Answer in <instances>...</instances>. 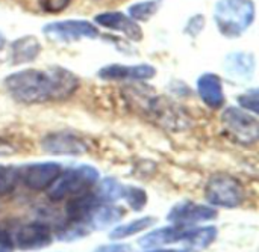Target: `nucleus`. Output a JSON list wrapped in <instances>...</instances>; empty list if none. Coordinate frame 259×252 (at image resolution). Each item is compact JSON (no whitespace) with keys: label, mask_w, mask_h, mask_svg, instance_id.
Instances as JSON below:
<instances>
[{"label":"nucleus","mask_w":259,"mask_h":252,"mask_svg":"<svg viewBox=\"0 0 259 252\" xmlns=\"http://www.w3.org/2000/svg\"><path fill=\"white\" fill-rule=\"evenodd\" d=\"M5 86L17 101L38 104L71 97L79 88V79L71 71L61 67L49 70L30 68L8 76Z\"/></svg>","instance_id":"obj_1"},{"label":"nucleus","mask_w":259,"mask_h":252,"mask_svg":"<svg viewBox=\"0 0 259 252\" xmlns=\"http://www.w3.org/2000/svg\"><path fill=\"white\" fill-rule=\"evenodd\" d=\"M217 237L215 227H203V228H187L181 225L165 227L155 231L147 233L140 239V246L146 249H155L161 246H167L171 243L182 242L191 252L203 251L212 245Z\"/></svg>","instance_id":"obj_2"},{"label":"nucleus","mask_w":259,"mask_h":252,"mask_svg":"<svg viewBox=\"0 0 259 252\" xmlns=\"http://www.w3.org/2000/svg\"><path fill=\"white\" fill-rule=\"evenodd\" d=\"M214 18L223 36L237 38L253 23L255 3L252 0H219Z\"/></svg>","instance_id":"obj_3"},{"label":"nucleus","mask_w":259,"mask_h":252,"mask_svg":"<svg viewBox=\"0 0 259 252\" xmlns=\"http://www.w3.org/2000/svg\"><path fill=\"white\" fill-rule=\"evenodd\" d=\"M99 180V172L93 166H77L61 171L56 180L47 189L52 201H62L68 197H76L87 192Z\"/></svg>","instance_id":"obj_4"},{"label":"nucleus","mask_w":259,"mask_h":252,"mask_svg":"<svg viewBox=\"0 0 259 252\" xmlns=\"http://www.w3.org/2000/svg\"><path fill=\"white\" fill-rule=\"evenodd\" d=\"M205 197L211 206L223 209H235L244 201V187L235 177L229 174H214L205 187Z\"/></svg>","instance_id":"obj_5"},{"label":"nucleus","mask_w":259,"mask_h":252,"mask_svg":"<svg viewBox=\"0 0 259 252\" xmlns=\"http://www.w3.org/2000/svg\"><path fill=\"white\" fill-rule=\"evenodd\" d=\"M223 127L228 133V136L232 138L234 142L249 147L256 144L259 136L258 119L247 112L237 109V107H228L222 115Z\"/></svg>","instance_id":"obj_6"},{"label":"nucleus","mask_w":259,"mask_h":252,"mask_svg":"<svg viewBox=\"0 0 259 252\" xmlns=\"http://www.w3.org/2000/svg\"><path fill=\"white\" fill-rule=\"evenodd\" d=\"M14 246L21 251H38L52 245L53 234L50 228L41 222H30L18 227L12 236Z\"/></svg>","instance_id":"obj_7"},{"label":"nucleus","mask_w":259,"mask_h":252,"mask_svg":"<svg viewBox=\"0 0 259 252\" xmlns=\"http://www.w3.org/2000/svg\"><path fill=\"white\" fill-rule=\"evenodd\" d=\"M44 35L58 41H76L80 38H97L99 29L90 21L83 20H65L50 23L42 29Z\"/></svg>","instance_id":"obj_8"},{"label":"nucleus","mask_w":259,"mask_h":252,"mask_svg":"<svg viewBox=\"0 0 259 252\" xmlns=\"http://www.w3.org/2000/svg\"><path fill=\"white\" fill-rule=\"evenodd\" d=\"M217 218V210L214 207L196 204L191 201H184L171 207V210L167 215V221L181 225V227H190L200 222L214 221Z\"/></svg>","instance_id":"obj_9"},{"label":"nucleus","mask_w":259,"mask_h":252,"mask_svg":"<svg viewBox=\"0 0 259 252\" xmlns=\"http://www.w3.org/2000/svg\"><path fill=\"white\" fill-rule=\"evenodd\" d=\"M61 174V166L53 162L32 163L20 169V180L32 191H46Z\"/></svg>","instance_id":"obj_10"},{"label":"nucleus","mask_w":259,"mask_h":252,"mask_svg":"<svg viewBox=\"0 0 259 252\" xmlns=\"http://www.w3.org/2000/svg\"><path fill=\"white\" fill-rule=\"evenodd\" d=\"M41 147L49 154L61 156H80L87 153V144L76 135L71 133H50L41 141Z\"/></svg>","instance_id":"obj_11"},{"label":"nucleus","mask_w":259,"mask_h":252,"mask_svg":"<svg viewBox=\"0 0 259 252\" xmlns=\"http://www.w3.org/2000/svg\"><path fill=\"white\" fill-rule=\"evenodd\" d=\"M156 70L152 65H108L99 71L105 80H147L155 77Z\"/></svg>","instance_id":"obj_12"},{"label":"nucleus","mask_w":259,"mask_h":252,"mask_svg":"<svg viewBox=\"0 0 259 252\" xmlns=\"http://www.w3.org/2000/svg\"><path fill=\"white\" fill-rule=\"evenodd\" d=\"M94 20L99 26H103V27L112 29V30H118V32L124 33L132 41L143 39V30L138 26V23L121 12H103V14L97 15Z\"/></svg>","instance_id":"obj_13"},{"label":"nucleus","mask_w":259,"mask_h":252,"mask_svg":"<svg viewBox=\"0 0 259 252\" xmlns=\"http://www.w3.org/2000/svg\"><path fill=\"white\" fill-rule=\"evenodd\" d=\"M197 92L202 101L211 109H220L225 104V91L222 79L214 73L202 74L197 80Z\"/></svg>","instance_id":"obj_14"},{"label":"nucleus","mask_w":259,"mask_h":252,"mask_svg":"<svg viewBox=\"0 0 259 252\" xmlns=\"http://www.w3.org/2000/svg\"><path fill=\"white\" fill-rule=\"evenodd\" d=\"M100 206V200L96 194H90L88 191L73 197V200L67 204V216L70 221L76 224L85 222L96 207Z\"/></svg>","instance_id":"obj_15"},{"label":"nucleus","mask_w":259,"mask_h":252,"mask_svg":"<svg viewBox=\"0 0 259 252\" xmlns=\"http://www.w3.org/2000/svg\"><path fill=\"white\" fill-rule=\"evenodd\" d=\"M41 51V44L35 36H23L12 42L11 47V57L12 64H26L36 59Z\"/></svg>","instance_id":"obj_16"},{"label":"nucleus","mask_w":259,"mask_h":252,"mask_svg":"<svg viewBox=\"0 0 259 252\" xmlns=\"http://www.w3.org/2000/svg\"><path fill=\"white\" fill-rule=\"evenodd\" d=\"M225 70L237 79L252 77L255 70V57L250 53H232L225 60Z\"/></svg>","instance_id":"obj_17"},{"label":"nucleus","mask_w":259,"mask_h":252,"mask_svg":"<svg viewBox=\"0 0 259 252\" xmlns=\"http://www.w3.org/2000/svg\"><path fill=\"white\" fill-rule=\"evenodd\" d=\"M124 215H126L124 209H121L118 206H99L90 215V218L87 219V222H88L90 228L100 230V228L111 227L112 224L121 221V218Z\"/></svg>","instance_id":"obj_18"},{"label":"nucleus","mask_w":259,"mask_h":252,"mask_svg":"<svg viewBox=\"0 0 259 252\" xmlns=\"http://www.w3.org/2000/svg\"><path fill=\"white\" fill-rule=\"evenodd\" d=\"M156 222L155 218H150V216H146V218H140V219H135L129 224H124V225H120L117 228H114L111 233H109V239L112 240H121V239H127L131 236H135L147 228H150L153 224Z\"/></svg>","instance_id":"obj_19"},{"label":"nucleus","mask_w":259,"mask_h":252,"mask_svg":"<svg viewBox=\"0 0 259 252\" xmlns=\"http://www.w3.org/2000/svg\"><path fill=\"white\" fill-rule=\"evenodd\" d=\"M124 187L123 184H120L117 180L114 178H103L99 184V191L96 192V195L99 197L100 201H106V203H114L118 200H123L124 195Z\"/></svg>","instance_id":"obj_20"},{"label":"nucleus","mask_w":259,"mask_h":252,"mask_svg":"<svg viewBox=\"0 0 259 252\" xmlns=\"http://www.w3.org/2000/svg\"><path fill=\"white\" fill-rule=\"evenodd\" d=\"M162 0H146L135 3L129 8V17L135 21H147L161 8Z\"/></svg>","instance_id":"obj_21"},{"label":"nucleus","mask_w":259,"mask_h":252,"mask_svg":"<svg viewBox=\"0 0 259 252\" xmlns=\"http://www.w3.org/2000/svg\"><path fill=\"white\" fill-rule=\"evenodd\" d=\"M20 181V169L0 165V197L11 194Z\"/></svg>","instance_id":"obj_22"},{"label":"nucleus","mask_w":259,"mask_h":252,"mask_svg":"<svg viewBox=\"0 0 259 252\" xmlns=\"http://www.w3.org/2000/svg\"><path fill=\"white\" fill-rule=\"evenodd\" d=\"M123 200L127 203V206H129L132 210L140 212V210H143L144 206L147 204V194H146L141 187L126 186V187H124Z\"/></svg>","instance_id":"obj_23"},{"label":"nucleus","mask_w":259,"mask_h":252,"mask_svg":"<svg viewBox=\"0 0 259 252\" xmlns=\"http://www.w3.org/2000/svg\"><path fill=\"white\" fill-rule=\"evenodd\" d=\"M258 89H250V91H247L238 97V103L243 109H247V110H252L253 113H258Z\"/></svg>","instance_id":"obj_24"},{"label":"nucleus","mask_w":259,"mask_h":252,"mask_svg":"<svg viewBox=\"0 0 259 252\" xmlns=\"http://www.w3.org/2000/svg\"><path fill=\"white\" fill-rule=\"evenodd\" d=\"M38 6L42 12L47 14H59L62 12L71 0H36Z\"/></svg>","instance_id":"obj_25"},{"label":"nucleus","mask_w":259,"mask_h":252,"mask_svg":"<svg viewBox=\"0 0 259 252\" xmlns=\"http://www.w3.org/2000/svg\"><path fill=\"white\" fill-rule=\"evenodd\" d=\"M203 26H205V18H203V15H194V17L190 18V21L187 23L185 33H188L190 36L196 38V36L203 30Z\"/></svg>","instance_id":"obj_26"},{"label":"nucleus","mask_w":259,"mask_h":252,"mask_svg":"<svg viewBox=\"0 0 259 252\" xmlns=\"http://www.w3.org/2000/svg\"><path fill=\"white\" fill-rule=\"evenodd\" d=\"M14 240L11 234L0 228V252H14Z\"/></svg>","instance_id":"obj_27"},{"label":"nucleus","mask_w":259,"mask_h":252,"mask_svg":"<svg viewBox=\"0 0 259 252\" xmlns=\"http://www.w3.org/2000/svg\"><path fill=\"white\" fill-rule=\"evenodd\" d=\"M94 252H132V248L131 245H124V243H111V245L99 246Z\"/></svg>","instance_id":"obj_28"},{"label":"nucleus","mask_w":259,"mask_h":252,"mask_svg":"<svg viewBox=\"0 0 259 252\" xmlns=\"http://www.w3.org/2000/svg\"><path fill=\"white\" fill-rule=\"evenodd\" d=\"M15 151H17V148H15L14 144H11L8 139L0 138V157H2V156H11V154H14Z\"/></svg>","instance_id":"obj_29"}]
</instances>
